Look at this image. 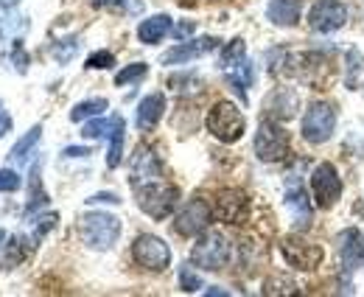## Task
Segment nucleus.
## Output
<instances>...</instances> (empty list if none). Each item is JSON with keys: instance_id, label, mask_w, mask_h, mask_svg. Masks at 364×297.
<instances>
[{"instance_id": "obj_21", "label": "nucleus", "mask_w": 364, "mask_h": 297, "mask_svg": "<svg viewBox=\"0 0 364 297\" xmlns=\"http://www.w3.org/2000/svg\"><path fill=\"white\" fill-rule=\"evenodd\" d=\"M124 132L127 124L121 115L112 118V129H109V152H107V166L109 169H118L121 166V157H124Z\"/></svg>"}, {"instance_id": "obj_11", "label": "nucleus", "mask_w": 364, "mask_h": 297, "mask_svg": "<svg viewBox=\"0 0 364 297\" xmlns=\"http://www.w3.org/2000/svg\"><path fill=\"white\" fill-rule=\"evenodd\" d=\"M210 219H213V208H210L205 199H191V202L177 213L174 230H177L180 236H185V239H193V236H199V233L208 230Z\"/></svg>"}, {"instance_id": "obj_22", "label": "nucleus", "mask_w": 364, "mask_h": 297, "mask_svg": "<svg viewBox=\"0 0 364 297\" xmlns=\"http://www.w3.org/2000/svg\"><path fill=\"white\" fill-rule=\"evenodd\" d=\"M48 205V194L43 188V171H40V160L31 166V185H28V205L26 213H37L40 208Z\"/></svg>"}, {"instance_id": "obj_33", "label": "nucleus", "mask_w": 364, "mask_h": 297, "mask_svg": "<svg viewBox=\"0 0 364 297\" xmlns=\"http://www.w3.org/2000/svg\"><path fill=\"white\" fill-rule=\"evenodd\" d=\"M9 62L20 71V73H26V68H28V53H26V48L20 40H11V53H9Z\"/></svg>"}, {"instance_id": "obj_44", "label": "nucleus", "mask_w": 364, "mask_h": 297, "mask_svg": "<svg viewBox=\"0 0 364 297\" xmlns=\"http://www.w3.org/2000/svg\"><path fill=\"white\" fill-rule=\"evenodd\" d=\"M3 239H6V233H3V230H0V241H3Z\"/></svg>"}, {"instance_id": "obj_1", "label": "nucleus", "mask_w": 364, "mask_h": 297, "mask_svg": "<svg viewBox=\"0 0 364 297\" xmlns=\"http://www.w3.org/2000/svg\"><path fill=\"white\" fill-rule=\"evenodd\" d=\"M135 197L140 211L146 216H151V219H157V222H163L177 208L180 191L174 185H166L163 179H157V182H146V185L135 188Z\"/></svg>"}, {"instance_id": "obj_24", "label": "nucleus", "mask_w": 364, "mask_h": 297, "mask_svg": "<svg viewBox=\"0 0 364 297\" xmlns=\"http://www.w3.org/2000/svg\"><path fill=\"white\" fill-rule=\"evenodd\" d=\"M34 239H23V236H14L9 244H6V255H3V269H14L26 255L34 250Z\"/></svg>"}, {"instance_id": "obj_9", "label": "nucleus", "mask_w": 364, "mask_h": 297, "mask_svg": "<svg viewBox=\"0 0 364 297\" xmlns=\"http://www.w3.org/2000/svg\"><path fill=\"white\" fill-rule=\"evenodd\" d=\"M280 253L291 269H300V272H311L322 264V247L306 239H297V236H286L280 241Z\"/></svg>"}, {"instance_id": "obj_25", "label": "nucleus", "mask_w": 364, "mask_h": 297, "mask_svg": "<svg viewBox=\"0 0 364 297\" xmlns=\"http://www.w3.org/2000/svg\"><path fill=\"white\" fill-rule=\"evenodd\" d=\"M345 85H348V90L364 87V56L362 51H356V48L348 51V76H345Z\"/></svg>"}, {"instance_id": "obj_29", "label": "nucleus", "mask_w": 364, "mask_h": 297, "mask_svg": "<svg viewBox=\"0 0 364 297\" xmlns=\"http://www.w3.org/2000/svg\"><path fill=\"white\" fill-rule=\"evenodd\" d=\"M79 51V40L76 37H70V40H62V43H53V48H50V53H53V59L56 62H70V56Z\"/></svg>"}, {"instance_id": "obj_39", "label": "nucleus", "mask_w": 364, "mask_h": 297, "mask_svg": "<svg viewBox=\"0 0 364 297\" xmlns=\"http://www.w3.org/2000/svg\"><path fill=\"white\" fill-rule=\"evenodd\" d=\"M87 155H92L87 146H68L65 149V157H87Z\"/></svg>"}, {"instance_id": "obj_8", "label": "nucleus", "mask_w": 364, "mask_h": 297, "mask_svg": "<svg viewBox=\"0 0 364 297\" xmlns=\"http://www.w3.org/2000/svg\"><path fill=\"white\" fill-rule=\"evenodd\" d=\"M311 197L317 208H333L342 199V179L339 171L331 163H319L317 169L311 171Z\"/></svg>"}, {"instance_id": "obj_42", "label": "nucleus", "mask_w": 364, "mask_h": 297, "mask_svg": "<svg viewBox=\"0 0 364 297\" xmlns=\"http://www.w3.org/2000/svg\"><path fill=\"white\" fill-rule=\"evenodd\" d=\"M20 0H0V9H14Z\"/></svg>"}, {"instance_id": "obj_2", "label": "nucleus", "mask_w": 364, "mask_h": 297, "mask_svg": "<svg viewBox=\"0 0 364 297\" xmlns=\"http://www.w3.org/2000/svg\"><path fill=\"white\" fill-rule=\"evenodd\" d=\"M79 230H82V239L90 250H109L121 239V219L104 211L85 213Z\"/></svg>"}, {"instance_id": "obj_43", "label": "nucleus", "mask_w": 364, "mask_h": 297, "mask_svg": "<svg viewBox=\"0 0 364 297\" xmlns=\"http://www.w3.org/2000/svg\"><path fill=\"white\" fill-rule=\"evenodd\" d=\"M104 3H107V6H124L127 0H104Z\"/></svg>"}, {"instance_id": "obj_14", "label": "nucleus", "mask_w": 364, "mask_h": 297, "mask_svg": "<svg viewBox=\"0 0 364 297\" xmlns=\"http://www.w3.org/2000/svg\"><path fill=\"white\" fill-rule=\"evenodd\" d=\"M216 48H219V40H216V37L188 40V43H180V45H174L171 51H166V53L160 56V62H163V65H185V62H193V59H199V56H205V53H210V51H216Z\"/></svg>"}, {"instance_id": "obj_40", "label": "nucleus", "mask_w": 364, "mask_h": 297, "mask_svg": "<svg viewBox=\"0 0 364 297\" xmlns=\"http://www.w3.org/2000/svg\"><path fill=\"white\" fill-rule=\"evenodd\" d=\"M9 129H11V118H9V115H6L3 110H0V137H3V135H6Z\"/></svg>"}, {"instance_id": "obj_15", "label": "nucleus", "mask_w": 364, "mask_h": 297, "mask_svg": "<svg viewBox=\"0 0 364 297\" xmlns=\"http://www.w3.org/2000/svg\"><path fill=\"white\" fill-rule=\"evenodd\" d=\"M339 258L345 269H362L364 266V233L362 230H345L339 236Z\"/></svg>"}, {"instance_id": "obj_16", "label": "nucleus", "mask_w": 364, "mask_h": 297, "mask_svg": "<svg viewBox=\"0 0 364 297\" xmlns=\"http://www.w3.org/2000/svg\"><path fill=\"white\" fill-rule=\"evenodd\" d=\"M303 14V0H269L267 17L277 28H294Z\"/></svg>"}, {"instance_id": "obj_31", "label": "nucleus", "mask_w": 364, "mask_h": 297, "mask_svg": "<svg viewBox=\"0 0 364 297\" xmlns=\"http://www.w3.org/2000/svg\"><path fill=\"white\" fill-rule=\"evenodd\" d=\"M109 129H112V118L107 121V118H92V121H87L85 124V129H82V135L87 137V140H92V137H104V135H109Z\"/></svg>"}, {"instance_id": "obj_7", "label": "nucleus", "mask_w": 364, "mask_h": 297, "mask_svg": "<svg viewBox=\"0 0 364 297\" xmlns=\"http://www.w3.org/2000/svg\"><path fill=\"white\" fill-rule=\"evenodd\" d=\"M132 258H135L137 266H143L149 272H163V269L171 266V247L160 236L143 233L132 244Z\"/></svg>"}, {"instance_id": "obj_18", "label": "nucleus", "mask_w": 364, "mask_h": 297, "mask_svg": "<svg viewBox=\"0 0 364 297\" xmlns=\"http://www.w3.org/2000/svg\"><path fill=\"white\" fill-rule=\"evenodd\" d=\"M163 113H166V95H163V93H149V95L137 104V118H135L137 129H140V132L154 129L160 124Z\"/></svg>"}, {"instance_id": "obj_4", "label": "nucleus", "mask_w": 364, "mask_h": 297, "mask_svg": "<svg viewBox=\"0 0 364 297\" xmlns=\"http://www.w3.org/2000/svg\"><path fill=\"white\" fill-rule=\"evenodd\" d=\"M232 258V244L228 241L225 233L210 230V233H199V241L191 250V261L202 269H225Z\"/></svg>"}, {"instance_id": "obj_13", "label": "nucleus", "mask_w": 364, "mask_h": 297, "mask_svg": "<svg viewBox=\"0 0 364 297\" xmlns=\"http://www.w3.org/2000/svg\"><path fill=\"white\" fill-rule=\"evenodd\" d=\"M213 216L219 222H225V224H241L250 216V199L241 191H235V188L219 191L216 202H213Z\"/></svg>"}, {"instance_id": "obj_3", "label": "nucleus", "mask_w": 364, "mask_h": 297, "mask_svg": "<svg viewBox=\"0 0 364 297\" xmlns=\"http://www.w3.org/2000/svg\"><path fill=\"white\" fill-rule=\"evenodd\" d=\"M208 132L222 140V143H235L244 137V129H247V121L241 115V110L232 104V101H216L208 113Z\"/></svg>"}, {"instance_id": "obj_32", "label": "nucleus", "mask_w": 364, "mask_h": 297, "mask_svg": "<svg viewBox=\"0 0 364 297\" xmlns=\"http://www.w3.org/2000/svg\"><path fill=\"white\" fill-rule=\"evenodd\" d=\"M115 65V56L109 53V51H95L87 56V62H85V68L87 71H107V68H112Z\"/></svg>"}, {"instance_id": "obj_5", "label": "nucleus", "mask_w": 364, "mask_h": 297, "mask_svg": "<svg viewBox=\"0 0 364 297\" xmlns=\"http://www.w3.org/2000/svg\"><path fill=\"white\" fill-rule=\"evenodd\" d=\"M289 155V132L272 118H264L255 132V157L264 163H277Z\"/></svg>"}, {"instance_id": "obj_23", "label": "nucleus", "mask_w": 364, "mask_h": 297, "mask_svg": "<svg viewBox=\"0 0 364 297\" xmlns=\"http://www.w3.org/2000/svg\"><path fill=\"white\" fill-rule=\"evenodd\" d=\"M40 137H43V127L37 124V127H31L14 146H11V152H9V157L14 160V163H26L28 160V155L34 152V146L40 143Z\"/></svg>"}, {"instance_id": "obj_17", "label": "nucleus", "mask_w": 364, "mask_h": 297, "mask_svg": "<svg viewBox=\"0 0 364 297\" xmlns=\"http://www.w3.org/2000/svg\"><path fill=\"white\" fill-rule=\"evenodd\" d=\"M222 73H225L228 85L241 95V101H247V90H250L252 82H255V68H252V62H250L247 56H241L238 62L225 65V68H222Z\"/></svg>"}, {"instance_id": "obj_37", "label": "nucleus", "mask_w": 364, "mask_h": 297, "mask_svg": "<svg viewBox=\"0 0 364 297\" xmlns=\"http://www.w3.org/2000/svg\"><path fill=\"white\" fill-rule=\"evenodd\" d=\"M90 205H121V197L118 194H112V191H101V194H92L90 199H87Z\"/></svg>"}, {"instance_id": "obj_19", "label": "nucleus", "mask_w": 364, "mask_h": 297, "mask_svg": "<svg viewBox=\"0 0 364 297\" xmlns=\"http://www.w3.org/2000/svg\"><path fill=\"white\" fill-rule=\"evenodd\" d=\"M171 31V17L168 14H154L137 26V40L143 45H157Z\"/></svg>"}, {"instance_id": "obj_30", "label": "nucleus", "mask_w": 364, "mask_h": 297, "mask_svg": "<svg viewBox=\"0 0 364 297\" xmlns=\"http://www.w3.org/2000/svg\"><path fill=\"white\" fill-rule=\"evenodd\" d=\"M241 56H247V45H244V40H232V43H228L222 48L219 65H222V68H225V65H232V62H238Z\"/></svg>"}, {"instance_id": "obj_35", "label": "nucleus", "mask_w": 364, "mask_h": 297, "mask_svg": "<svg viewBox=\"0 0 364 297\" xmlns=\"http://www.w3.org/2000/svg\"><path fill=\"white\" fill-rule=\"evenodd\" d=\"M56 222H59V216H56V213H48V216H40V219L34 222V236H31V239H34V241H40V239L46 236V233L50 230V227H56Z\"/></svg>"}, {"instance_id": "obj_27", "label": "nucleus", "mask_w": 364, "mask_h": 297, "mask_svg": "<svg viewBox=\"0 0 364 297\" xmlns=\"http://www.w3.org/2000/svg\"><path fill=\"white\" fill-rule=\"evenodd\" d=\"M146 73H149V65H146V62H132V65H127L124 71L115 73V85L118 87L135 85V82H140Z\"/></svg>"}, {"instance_id": "obj_6", "label": "nucleus", "mask_w": 364, "mask_h": 297, "mask_svg": "<svg viewBox=\"0 0 364 297\" xmlns=\"http://www.w3.org/2000/svg\"><path fill=\"white\" fill-rule=\"evenodd\" d=\"M300 129H303V137H306L309 143H314V146L328 143V140L333 137V129H336V110H333V104H328V101H314V104L306 110Z\"/></svg>"}, {"instance_id": "obj_41", "label": "nucleus", "mask_w": 364, "mask_h": 297, "mask_svg": "<svg viewBox=\"0 0 364 297\" xmlns=\"http://www.w3.org/2000/svg\"><path fill=\"white\" fill-rule=\"evenodd\" d=\"M205 295H228V292L219 289V286H210V289H205Z\"/></svg>"}, {"instance_id": "obj_36", "label": "nucleus", "mask_w": 364, "mask_h": 297, "mask_svg": "<svg viewBox=\"0 0 364 297\" xmlns=\"http://www.w3.org/2000/svg\"><path fill=\"white\" fill-rule=\"evenodd\" d=\"M264 292L267 295H294L297 292V286L291 283V281H267V286H264Z\"/></svg>"}, {"instance_id": "obj_12", "label": "nucleus", "mask_w": 364, "mask_h": 297, "mask_svg": "<svg viewBox=\"0 0 364 297\" xmlns=\"http://www.w3.org/2000/svg\"><path fill=\"white\" fill-rule=\"evenodd\" d=\"M157 179H163V163H160V157L154 155V149L137 146L132 160H129V182H132V188H140L146 182H157Z\"/></svg>"}, {"instance_id": "obj_38", "label": "nucleus", "mask_w": 364, "mask_h": 297, "mask_svg": "<svg viewBox=\"0 0 364 297\" xmlns=\"http://www.w3.org/2000/svg\"><path fill=\"white\" fill-rule=\"evenodd\" d=\"M193 31H196V23H193V20H182L180 26L174 28V37H177V40L182 43V40H185V37H191Z\"/></svg>"}, {"instance_id": "obj_34", "label": "nucleus", "mask_w": 364, "mask_h": 297, "mask_svg": "<svg viewBox=\"0 0 364 297\" xmlns=\"http://www.w3.org/2000/svg\"><path fill=\"white\" fill-rule=\"evenodd\" d=\"M20 188V174L14 169H0V194H11Z\"/></svg>"}, {"instance_id": "obj_10", "label": "nucleus", "mask_w": 364, "mask_h": 297, "mask_svg": "<svg viewBox=\"0 0 364 297\" xmlns=\"http://www.w3.org/2000/svg\"><path fill=\"white\" fill-rule=\"evenodd\" d=\"M345 23H348V6L339 0H317L309 11V26L317 34H333L345 28Z\"/></svg>"}, {"instance_id": "obj_28", "label": "nucleus", "mask_w": 364, "mask_h": 297, "mask_svg": "<svg viewBox=\"0 0 364 297\" xmlns=\"http://www.w3.org/2000/svg\"><path fill=\"white\" fill-rule=\"evenodd\" d=\"M180 289L182 292H199L202 289V278L193 272V266H188V264H182L180 266Z\"/></svg>"}, {"instance_id": "obj_26", "label": "nucleus", "mask_w": 364, "mask_h": 297, "mask_svg": "<svg viewBox=\"0 0 364 297\" xmlns=\"http://www.w3.org/2000/svg\"><path fill=\"white\" fill-rule=\"evenodd\" d=\"M107 98H87V101H79L73 110H70V121H87V118H95V115H104L107 110Z\"/></svg>"}, {"instance_id": "obj_20", "label": "nucleus", "mask_w": 364, "mask_h": 297, "mask_svg": "<svg viewBox=\"0 0 364 297\" xmlns=\"http://www.w3.org/2000/svg\"><path fill=\"white\" fill-rule=\"evenodd\" d=\"M286 208H289L294 224H297L300 230L311 224V202H309V197H306L303 188H289V191H286Z\"/></svg>"}]
</instances>
